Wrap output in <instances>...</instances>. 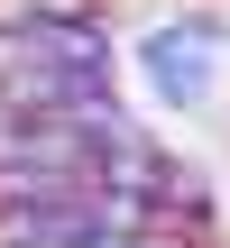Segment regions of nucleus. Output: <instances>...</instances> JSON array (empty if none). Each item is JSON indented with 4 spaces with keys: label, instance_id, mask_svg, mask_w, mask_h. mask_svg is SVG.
<instances>
[{
    "label": "nucleus",
    "instance_id": "obj_2",
    "mask_svg": "<svg viewBox=\"0 0 230 248\" xmlns=\"http://www.w3.org/2000/svg\"><path fill=\"white\" fill-rule=\"evenodd\" d=\"M101 184H111V193H138V202H166V193L184 184V166H175L148 129H120V138L101 147Z\"/></svg>",
    "mask_w": 230,
    "mask_h": 248
},
{
    "label": "nucleus",
    "instance_id": "obj_1",
    "mask_svg": "<svg viewBox=\"0 0 230 248\" xmlns=\"http://www.w3.org/2000/svg\"><path fill=\"white\" fill-rule=\"evenodd\" d=\"M221 55H230V28L212 18V9L157 18V28L138 37V74H148V92H157L166 110H203L212 83H221Z\"/></svg>",
    "mask_w": 230,
    "mask_h": 248
}]
</instances>
